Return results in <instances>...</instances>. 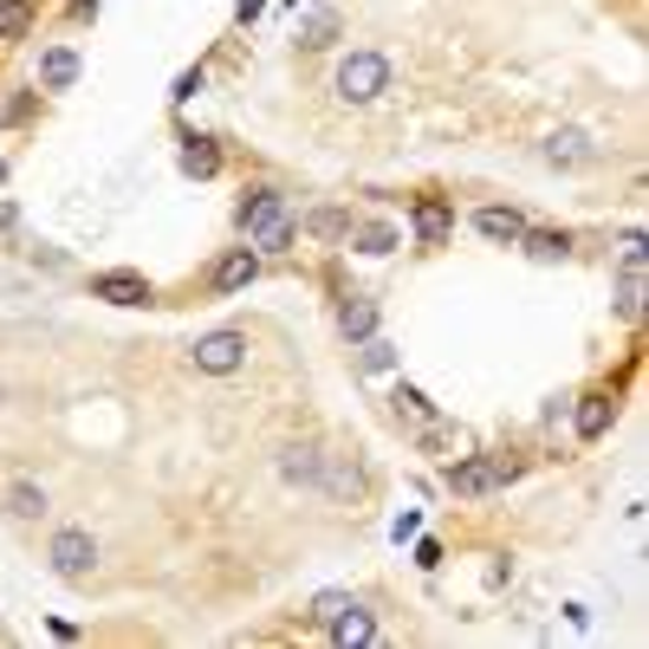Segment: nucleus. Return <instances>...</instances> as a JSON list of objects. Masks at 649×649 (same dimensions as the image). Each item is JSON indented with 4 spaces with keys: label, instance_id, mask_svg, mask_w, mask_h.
Listing matches in <instances>:
<instances>
[{
    "label": "nucleus",
    "instance_id": "obj_1",
    "mask_svg": "<svg viewBox=\"0 0 649 649\" xmlns=\"http://www.w3.org/2000/svg\"><path fill=\"white\" fill-rule=\"evenodd\" d=\"M234 221H240V234L254 240V254H287L292 240H299V221H292L280 189H247L240 209H234Z\"/></svg>",
    "mask_w": 649,
    "mask_h": 649
},
{
    "label": "nucleus",
    "instance_id": "obj_2",
    "mask_svg": "<svg viewBox=\"0 0 649 649\" xmlns=\"http://www.w3.org/2000/svg\"><path fill=\"white\" fill-rule=\"evenodd\" d=\"M513 474H519V461H513V455H474V461H455L441 481H448L461 501H481V494H501Z\"/></svg>",
    "mask_w": 649,
    "mask_h": 649
},
{
    "label": "nucleus",
    "instance_id": "obj_3",
    "mask_svg": "<svg viewBox=\"0 0 649 649\" xmlns=\"http://www.w3.org/2000/svg\"><path fill=\"white\" fill-rule=\"evenodd\" d=\"M332 91L345 98V104H377L383 91H390V59L383 53H351L338 78H332Z\"/></svg>",
    "mask_w": 649,
    "mask_h": 649
},
{
    "label": "nucleus",
    "instance_id": "obj_4",
    "mask_svg": "<svg viewBox=\"0 0 649 649\" xmlns=\"http://www.w3.org/2000/svg\"><path fill=\"white\" fill-rule=\"evenodd\" d=\"M189 363H195L202 377H234V370L247 363V332H234V325H221V332H202V338L189 345Z\"/></svg>",
    "mask_w": 649,
    "mask_h": 649
},
{
    "label": "nucleus",
    "instance_id": "obj_5",
    "mask_svg": "<svg viewBox=\"0 0 649 649\" xmlns=\"http://www.w3.org/2000/svg\"><path fill=\"white\" fill-rule=\"evenodd\" d=\"M46 559H53V572L66 578V584H85V578L98 572V539H91L85 526H59Z\"/></svg>",
    "mask_w": 649,
    "mask_h": 649
},
{
    "label": "nucleus",
    "instance_id": "obj_6",
    "mask_svg": "<svg viewBox=\"0 0 649 649\" xmlns=\"http://www.w3.org/2000/svg\"><path fill=\"white\" fill-rule=\"evenodd\" d=\"M390 403H396V423H410V429H416V441H429V448H435V441H448V423L435 416V403L416 390V383H396V396H390Z\"/></svg>",
    "mask_w": 649,
    "mask_h": 649
},
{
    "label": "nucleus",
    "instance_id": "obj_7",
    "mask_svg": "<svg viewBox=\"0 0 649 649\" xmlns=\"http://www.w3.org/2000/svg\"><path fill=\"white\" fill-rule=\"evenodd\" d=\"M312 488H318L325 501H358L363 494V468L351 461V455L332 448V455H318V481H312Z\"/></svg>",
    "mask_w": 649,
    "mask_h": 649
},
{
    "label": "nucleus",
    "instance_id": "obj_8",
    "mask_svg": "<svg viewBox=\"0 0 649 649\" xmlns=\"http://www.w3.org/2000/svg\"><path fill=\"white\" fill-rule=\"evenodd\" d=\"M318 455H325V448H312V441H280L273 468H280L287 488H312V481H318Z\"/></svg>",
    "mask_w": 649,
    "mask_h": 649
},
{
    "label": "nucleus",
    "instance_id": "obj_9",
    "mask_svg": "<svg viewBox=\"0 0 649 649\" xmlns=\"http://www.w3.org/2000/svg\"><path fill=\"white\" fill-rule=\"evenodd\" d=\"M254 280H260V254H254V247L221 254L215 273H209V287H215V292H240V287H254Z\"/></svg>",
    "mask_w": 649,
    "mask_h": 649
},
{
    "label": "nucleus",
    "instance_id": "obj_10",
    "mask_svg": "<svg viewBox=\"0 0 649 649\" xmlns=\"http://www.w3.org/2000/svg\"><path fill=\"white\" fill-rule=\"evenodd\" d=\"M0 506H7L13 519H40V513H46V488H40L33 474H7V481H0Z\"/></svg>",
    "mask_w": 649,
    "mask_h": 649
},
{
    "label": "nucleus",
    "instance_id": "obj_11",
    "mask_svg": "<svg viewBox=\"0 0 649 649\" xmlns=\"http://www.w3.org/2000/svg\"><path fill=\"white\" fill-rule=\"evenodd\" d=\"M539 156H546L552 169H584V163L597 156V144H591L584 131H552V137L539 144Z\"/></svg>",
    "mask_w": 649,
    "mask_h": 649
},
{
    "label": "nucleus",
    "instance_id": "obj_12",
    "mask_svg": "<svg viewBox=\"0 0 649 649\" xmlns=\"http://www.w3.org/2000/svg\"><path fill=\"white\" fill-rule=\"evenodd\" d=\"M91 299H111V305H149V280L144 273H98Z\"/></svg>",
    "mask_w": 649,
    "mask_h": 649
},
{
    "label": "nucleus",
    "instance_id": "obj_13",
    "mask_svg": "<svg viewBox=\"0 0 649 649\" xmlns=\"http://www.w3.org/2000/svg\"><path fill=\"white\" fill-rule=\"evenodd\" d=\"M474 227L488 234V240H501V247H519V234H526V215L519 209H481Z\"/></svg>",
    "mask_w": 649,
    "mask_h": 649
},
{
    "label": "nucleus",
    "instance_id": "obj_14",
    "mask_svg": "<svg viewBox=\"0 0 649 649\" xmlns=\"http://www.w3.org/2000/svg\"><path fill=\"white\" fill-rule=\"evenodd\" d=\"M455 234V215H448V202H416V240L423 247H441Z\"/></svg>",
    "mask_w": 649,
    "mask_h": 649
},
{
    "label": "nucleus",
    "instance_id": "obj_15",
    "mask_svg": "<svg viewBox=\"0 0 649 649\" xmlns=\"http://www.w3.org/2000/svg\"><path fill=\"white\" fill-rule=\"evenodd\" d=\"M325 630H332V644H370V637H377L370 611H358V604H345V611H338V617H332Z\"/></svg>",
    "mask_w": 649,
    "mask_h": 649
},
{
    "label": "nucleus",
    "instance_id": "obj_16",
    "mask_svg": "<svg viewBox=\"0 0 649 649\" xmlns=\"http://www.w3.org/2000/svg\"><path fill=\"white\" fill-rule=\"evenodd\" d=\"M338 332H345L351 345H363V338L377 332V299H345V312H338Z\"/></svg>",
    "mask_w": 649,
    "mask_h": 649
},
{
    "label": "nucleus",
    "instance_id": "obj_17",
    "mask_svg": "<svg viewBox=\"0 0 649 649\" xmlns=\"http://www.w3.org/2000/svg\"><path fill=\"white\" fill-rule=\"evenodd\" d=\"M72 78H78V53L72 46H53V53L40 59V85H46V91H66Z\"/></svg>",
    "mask_w": 649,
    "mask_h": 649
},
{
    "label": "nucleus",
    "instance_id": "obj_18",
    "mask_svg": "<svg viewBox=\"0 0 649 649\" xmlns=\"http://www.w3.org/2000/svg\"><path fill=\"white\" fill-rule=\"evenodd\" d=\"M519 247H526L533 260H566V254H572V240H566L559 227H526V234H519Z\"/></svg>",
    "mask_w": 649,
    "mask_h": 649
},
{
    "label": "nucleus",
    "instance_id": "obj_19",
    "mask_svg": "<svg viewBox=\"0 0 649 649\" xmlns=\"http://www.w3.org/2000/svg\"><path fill=\"white\" fill-rule=\"evenodd\" d=\"M611 416H617L611 396H584V410H578V441H597V435L611 429Z\"/></svg>",
    "mask_w": 649,
    "mask_h": 649
},
{
    "label": "nucleus",
    "instance_id": "obj_20",
    "mask_svg": "<svg viewBox=\"0 0 649 649\" xmlns=\"http://www.w3.org/2000/svg\"><path fill=\"white\" fill-rule=\"evenodd\" d=\"M332 40H338V13H332V7H318V13L299 26V46H305V53H318V46H332Z\"/></svg>",
    "mask_w": 649,
    "mask_h": 649
},
{
    "label": "nucleus",
    "instance_id": "obj_21",
    "mask_svg": "<svg viewBox=\"0 0 649 649\" xmlns=\"http://www.w3.org/2000/svg\"><path fill=\"white\" fill-rule=\"evenodd\" d=\"M396 240H403V234H396L390 221H363V227H358V254H390Z\"/></svg>",
    "mask_w": 649,
    "mask_h": 649
},
{
    "label": "nucleus",
    "instance_id": "obj_22",
    "mask_svg": "<svg viewBox=\"0 0 649 649\" xmlns=\"http://www.w3.org/2000/svg\"><path fill=\"white\" fill-rule=\"evenodd\" d=\"M215 144H209V137H189V149H182V169H189V176H215Z\"/></svg>",
    "mask_w": 649,
    "mask_h": 649
},
{
    "label": "nucleus",
    "instance_id": "obj_23",
    "mask_svg": "<svg viewBox=\"0 0 649 649\" xmlns=\"http://www.w3.org/2000/svg\"><path fill=\"white\" fill-rule=\"evenodd\" d=\"M358 363H363V370H370V377H383V370L396 363V345H383V338L370 332V338H363V351H358Z\"/></svg>",
    "mask_w": 649,
    "mask_h": 649
},
{
    "label": "nucleus",
    "instance_id": "obj_24",
    "mask_svg": "<svg viewBox=\"0 0 649 649\" xmlns=\"http://www.w3.org/2000/svg\"><path fill=\"white\" fill-rule=\"evenodd\" d=\"M26 33V0H0V40H20Z\"/></svg>",
    "mask_w": 649,
    "mask_h": 649
},
{
    "label": "nucleus",
    "instance_id": "obj_25",
    "mask_svg": "<svg viewBox=\"0 0 649 649\" xmlns=\"http://www.w3.org/2000/svg\"><path fill=\"white\" fill-rule=\"evenodd\" d=\"M345 604H351V597H345V591H325V597H318V604H312V624H332V617H338V611H345Z\"/></svg>",
    "mask_w": 649,
    "mask_h": 649
},
{
    "label": "nucleus",
    "instance_id": "obj_26",
    "mask_svg": "<svg viewBox=\"0 0 649 649\" xmlns=\"http://www.w3.org/2000/svg\"><path fill=\"white\" fill-rule=\"evenodd\" d=\"M195 91H202V66H195V72H182V78H176V98H195Z\"/></svg>",
    "mask_w": 649,
    "mask_h": 649
},
{
    "label": "nucleus",
    "instance_id": "obj_27",
    "mask_svg": "<svg viewBox=\"0 0 649 649\" xmlns=\"http://www.w3.org/2000/svg\"><path fill=\"white\" fill-rule=\"evenodd\" d=\"M260 7H267V0H240L234 13H240V20H260Z\"/></svg>",
    "mask_w": 649,
    "mask_h": 649
},
{
    "label": "nucleus",
    "instance_id": "obj_28",
    "mask_svg": "<svg viewBox=\"0 0 649 649\" xmlns=\"http://www.w3.org/2000/svg\"><path fill=\"white\" fill-rule=\"evenodd\" d=\"M0 176H7V163H0Z\"/></svg>",
    "mask_w": 649,
    "mask_h": 649
}]
</instances>
